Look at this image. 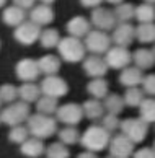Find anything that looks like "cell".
<instances>
[{
	"mask_svg": "<svg viewBox=\"0 0 155 158\" xmlns=\"http://www.w3.org/2000/svg\"><path fill=\"white\" fill-rule=\"evenodd\" d=\"M121 131L131 142L139 143L147 135V122L144 119H126L121 122Z\"/></svg>",
	"mask_w": 155,
	"mask_h": 158,
	"instance_id": "cell-6",
	"label": "cell"
},
{
	"mask_svg": "<svg viewBox=\"0 0 155 158\" xmlns=\"http://www.w3.org/2000/svg\"><path fill=\"white\" fill-rule=\"evenodd\" d=\"M39 2L44 5H51V3H54V0H39Z\"/></svg>",
	"mask_w": 155,
	"mask_h": 158,
	"instance_id": "cell-44",
	"label": "cell"
},
{
	"mask_svg": "<svg viewBox=\"0 0 155 158\" xmlns=\"http://www.w3.org/2000/svg\"><path fill=\"white\" fill-rule=\"evenodd\" d=\"M29 118V106L25 101L11 103L0 113V121L7 126H20L23 121H28Z\"/></svg>",
	"mask_w": 155,
	"mask_h": 158,
	"instance_id": "cell-4",
	"label": "cell"
},
{
	"mask_svg": "<svg viewBox=\"0 0 155 158\" xmlns=\"http://www.w3.org/2000/svg\"><path fill=\"white\" fill-rule=\"evenodd\" d=\"M88 91H90V95H93L97 99L105 98L106 91H108V83L101 78H95V80L90 81V85H88Z\"/></svg>",
	"mask_w": 155,
	"mask_h": 158,
	"instance_id": "cell-29",
	"label": "cell"
},
{
	"mask_svg": "<svg viewBox=\"0 0 155 158\" xmlns=\"http://www.w3.org/2000/svg\"><path fill=\"white\" fill-rule=\"evenodd\" d=\"M59 139L64 145H74L80 140L79 137V132L74 129V126H69V127H64L61 132H59Z\"/></svg>",
	"mask_w": 155,
	"mask_h": 158,
	"instance_id": "cell-31",
	"label": "cell"
},
{
	"mask_svg": "<svg viewBox=\"0 0 155 158\" xmlns=\"http://www.w3.org/2000/svg\"><path fill=\"white\" fill-rule=\"evenodd\" d=\"M47 158H69V148L62 142H56L46 148Z\"/></svg>",
	"mask_w": 155,
	"mask_h": 158,
	"instance_id": "cell-32",
	"label": "cell"
},
{
	"mask_svg": "<svg viewBox=\"0 0 155 158\" xmlns=\"http://www.w3.org/2000/svg\"><path fill=\"white\" fill-rule=\"evenodd\" d=\"M29 18L33 23H36L38 26H46L54 20V11L49 5H36V7L31 8V13H29Z\"/></svg>",
	"mask_w": 155,
	"mask_h": 158,
	"instance_id": "cell-15",
	"label": "cell"
},
{
	"mask_svg": "<svg viewBox=\"0 0 155 158\" xmlns=\"http://www.w3.org/2000/svg\"><path fill=\"white\" fill-rule=\"evenodd\" d=\"M153 150H155V143H153Z\"/></svg>",
	"mask_w": 155,
	"mask_h": 158,
	"instance_id": "cell-49",
	"label": "cell"
},
{
	"mask_svg": "<svg viewBox=\"0 0 155 158\" xmlns=\"http://www.w3.org/2000/svg\"><path fill=\"white\" fill-rule=\"evenodd\" d=\"M144 81V90L149 93V95H155V75H150L142 80Z\"/></svg>",
	"mask_w": 155,
	"mask_h": 158,
	"instance_id": "cell-39",
	"label": "cell"
},
{
	"mask_svg": "<svg viewBox=\"0 0 155 158\" xmlns=\"http://www.w3.org/2000/svg\"><path fill=\"white\" fill-rule=\"evenodd\" d=\"M41 70L38 65V60H33V59H23L16 64V75L18 78L26 81H34L39 77Z\"/></svg>",
	"mask_w": 155,
	"mask_h": 158,
	"instance_id": "cell-13",
	"label": "cell"
},
{
	"mask_svg": "<svg viewBox=\"0 0 155 158\" xmlns=\"http://www.w3.org/2000/svg\"><path fill=\"white\" fill-rule=\"evenodd\" d=\"M110 132L106 131L103 126H92L88 127L83 135L80 137V142L82 145L85 147L88 152H100L103 150L105 147L110 145Z\"/></svg>",
	"mask_w": 155,
	"mask_h": 158,
	"instance_id": "cell-1",
	"label": "cell"
},
{
	"mask_svg": "<svg viewBox=\"0 0 155 158\" xmlns=\"http://www.w3.org/2000/svg\"><path fill=\"white\" fill-rule=\"evenodd\" d=\"M106 2H110V3H114V5H119V3H123V0H106Z\"/></svg>",
	"mask_w": 155,
	"mask_h": 158,
	"instance_id": "cell-45",
	"label": "cell"
},
{
	"mask_svg": "<svg viewBox=\"0 0 155 158\" xmlns=\"http://www.w3.org/2000/svg\"><path fill=\"white\" fill-rule=\"evenodd\" d=\"M20 150H21V153L25 156H28V158H38V156H41L46 152L43 142H41V139H36V137L26 139L25 142L21 143Z\"/></svg>",
	"mask_w": 155,
	"mask_h": 158,
	"instance_id": "cell-19",
	"label": "cell"
},
{
	"mask_svg": "<svg viewBox=\"0 0 155 158\" xmlns=\"http://www.w3.org/2000/svg\"><path fill=\"white\" fill-rule=\"evenodd\" d=\"M132 148L134 142H131L124 134H119L110 140V152L113 158H129L132 155Z\"/></svg>",
	"mask_w": 155,
	"mask_h": 158,
	"instance_id": "cell-11",
	"label": "cell"
},
{
	"mask_svg": "<svg viewBox=\"0 0 155 158\" xmlns=\"http://www.w3.org/2000/svg\"><path fill=\"white\" fill-rule=\"evenodd\" d=\"M136 38L140 43H153L155 41V25H152V23H140L136 28Z\"/></svg>",
	"mask_w": 155,
	"mask_h": 158,
	"instance_id": "cell-24",
	"label": "cell"
},
{
	"mask_svg": "<svg viewBox=\"0 0 155 158\" xmlns=\"http://www.w3.org/2000/svg\"><path fill=\"white\" fill-rule=\"evenodd\" d=\"M28 131L36 139H47L57 131V119H52L46 114H34L28 118Z\"/></svg>",
	"mask_w": 155,
	"mask_h": 158,
	"instance_id": "cell-2",
	"label": "cell"
},
{
	"mask_svg": "<svg viewBox=\"0 0 155 158\" xmlns=\"http://www.w3.org/2000/svg\"><path fill=\"white\" fill-rule=\"evenodd\" d=\"M38 65H39V70L46 75H54L59 72L61 69V60L57 59L56 56H44L38 60Z\"/></svg>",
	"mask_w": 155,
	"mask_h": 158,
	"instance_id": "cell-21",
	"label": "cell"
},
{
	"mask_svg": "<svg viewBox=\"0 0 155 158\" xmlns=\"http://www.w3.org/2000/svg\"><path fill=\"white\" fill-rule=\"evenodd\" d=\"M134 158H155L153 148H140L134 153Z\"/></svg>",
	"mask_w": 155,
	"mask_h": 158,
	"instance_id": "cell-40",
	"label": "cell"
},
{
	"mask_svg": "<svg viewBox=\"0 0 155 158\" xmlns=\"http://www.w3.org/2000/svg\"><path fill=\"white\" fill-rule=\"evenodd\" d=\"M5 3H7V0H0V7H3Z\"/></svg>",
	"mask_w": 155,
	"mask_h": 158,
	"instance_id": "cell-47",
	"label": "cell"
},
{
	"mask_svg": "<svg viewBox=\"0 0 155 158\" xmlns=\"http://www.w3.org/2000/svg\"><path fill=\"white\" fill-rule=\"evenodd\" d=\"M108 158H113V156H108Z\"/></svg>",
	"mask_w": 155,
	"mask_h": 158,
	"instance_id": "cell-50",
	"label": "cell"
},
{
	"mask_svg": "<svg viewBox=\"0 0 155 158\" xmlns=\"http://www.w3.org/2000/svg\"><path fill=\"white\" fill-rule=\"evenodd\" d=\"M142 73H140V69L139 67H126L121 73V83L123 85H131L134 86L137 85L139 81H142Z\"/></svg>",
	"mask_w": 155,
	"mask_h": 158,
	"instance_id": "cell-25",
	"label": "cell"
},
{
	"mask_svg": "<svg viewBox=\"0 0 155 158\" xmlns=\"http://www.w3.org/2000/svg\"><path fill=\"white\" fill-rule=\"evenodd\" d=\"M136 38V28L129 23H121V25L114 26V33H113V41L121 46V48H126L132 43V39Z\"/></svg>",
	"mask_w": 155,
	"mask_h": 158,
	"instance_id": "cell-14",
	"label": "cell"
},
{
	"mask_svg": "<svg viewBox=\"0 0 155 158\" xmlns=\"http://www.w3.org/2000/svg\"><path fill=\"white\" fill-rule=\"evenodd\" d=\"M140 114L145 122H155V99H145L140 103Z\"/></svg>",
	"mask_w": 155,
	"mask_h": 158,
	"instance_id": "cell-33",
	"label": "cell"
},
{
	"mask_svg": "<svg viewBox=\"0 0 155 158\" xmlns=\"http://www.w3.org/2000/svg\"><path fill=\"white\" fill-rule=\"evenodd\" d=\"M57 49H59V54L64 60L67 62H79L85 57V44L82 43L79 38H74V36H69V38H64L59 41L57 44Z\"/></svg>",
	"mask_w": 155,
	"mask_h": 158,
	"instance_id": "cell-3",
	"label": "cell"
},
{
	"mask_svg": "<svg viewBox=\"0 0 155 158\" xmlns=\"http://www.w3.org/2000/svg\"><path fill=\"white\" fill-rule=\"evenodd\" d=\"M103 127L108 132H113V131H116L118 127H121V124H119V121H118V114L105 116V118H103Z\"/></svg>",
	"mask_w": 155,
	"mask_h": 158,
	"instance_id": "cell-38",
	"label": "cell"
},
{
	"mask_svg": "<svg viewBox=\"0 0 155 158\" xmlns=\"http://www.w3.org/2000/svg\"><path fill=\"white\" fill-rule=\"evenodd\" d=\"M124 101L127 104H131V106H139V104L144 101V93L140 90H129Z\"/></svg>",
	"mask_w": 155,
	"mask_h": 158,
	"instance_id": "cell-37",
	"label": "cell"
},
{
	"mask_svg": "<svg viewBox=\"0 0 155 158\" xmlns=\"http://www.w3.org/2000/svg\"><path fill=\"white\" fill-rule=\"evenodd\" d=\"M2 18H3V23H5V25L16 28V26H20L21 23L26 20V10L16 7V5H11V7L5 8Z\"/></svg>",
	"mask_w": 155,
	"mask_h": 158,
	"instance_id": "cell-18",
	"label": "cell"
},
{
	"mask_svg": "<svg viewBox=\"0 0 155 158\" xmlns=\"http://www.w3.org/2000/svg\"><path fill=\"white\" fill-rule=\"evenodd\" d=\"M18 96L21 98V101H25V103L38 101L39 96H41V88L38 85H34L33 81H26V83H23L18 88Z\"/></svg>",
	"mask_w": 155,
	"mask_h": 158,
	"instance_id": "cell-20",
	"label": "cell"
},
{
	"mask_svg": "<svg viewBox=\"0 0 155 158\" xmlns=\"http://www.w3.org/2000/svg\"><path fill=\"white\" fill-rule=\"evenodd\" d=\"M77 158H97V156H95L93 152H83V153H80Z\"/></svg>",
	"mask_w": 155,
	"mask_h": 158,
	"instance_id": "cell-43",
	"label": "cell"
},
{
	"mask_svg": "<svg viewBox=\"0 0 155 158\" xmlns=\"http://www.w3.org/2000/svg\"><path fill=\"white\" fill-rule=\"evenodd\" d=\"M111 44V38L105 31L93 30L85 36V49L90 51L92 54H103L108 52Z\"/></svg>",
	"mask_w": 155,
	"mask_h": 158,
	"instance_id": "cell-5",
	"label": "cell"
},
{
	"mask_svg": "<svg viewBox=\"0 0 155 158\" xmlns=\"http://www.w3.org/2000/svg\"><path fill=\"white\" fill-rule=\"evenodd\" d=\"M13 36L20 44L31 46V44L36 43L41 36V26H38L36 23H33V21H23L20 26L15 28Z\"/></svg>",
	"mask_w": 155,
	"mask_h": 158,
	"instance_id": "cell-7",
	"label": "cell"
},
{
	"mask_svg": "<svg viewBox=\"0 0 155 158\" xmlns=\"http://www.w3.org/2000/svg\"><path fill=\"white\" fill-rule=\"evenodd\" d=\"M56 118H57V121L64 122L65 126H75V124H79L83 118V109L79 104L69 103V104H64V106L57 108Z\"/></svg>",
	"mask_w": 155,
	"mask_h": 158,
	"instance_id": "cell-9",
	"label": "cell"
},
{
	"mask_svg": "<svg viewBox=\"0 0 155 158\" xmlns=\"http://www.w3.org/2000/svg\"><path fill=\"white\" fill-rule=\"evenodd\" d=\"M101 2H103V0H80V3L87 8H97L101 5Z\"/></svg>",
	"mask_w": 155,
	"mask_h": 158,
	"instance_id": "cell-42",
	"label": "cell"
},
{
	"mask_svg": "<svg viewBox=\"0 0 155 158\" xmlns=\"http://www.w3.org/2000/svg\"><path fill=\"white\" fill-rule=\"evenodd\" d=\"M16 96H18V88H15L13 85L0 86V99L3 103H13Z\"/></svg>",
	"mask_w": 155,
	"mask_h": 158,
	"instance_id": "cell-36",
	"label": "cell"
},
{
	"mask_svg": "<svg viewBox=\"0 0 155 158\" xmlns=\"http://www.w3.org/2000/svg\"><path fill=\"white\" fill-rule=\"evenodd\" d=\"M83 69H85V72L90 75V77H97L100 78L101 75L106 73V69H108V64H106L105 59H101V57H98L97 54L88 57V59L85 60V64H83Z\"/></svg>",
	"mask_w": 155,
	"mask_h": 158,
	"instance_id": "cell-16",
	"label": "cell"
},
{
	"mask_svg": "<svg viewBox=\"0 0 155 158\" xmlns=\"http://www.w3.org/2000/svg\"><path fill=\"white\" fill-rule=\"evenodd\" d=\"M105 109L110 111V114H118L123 111V106H124V101L123 98H119L118 95H110L108 98L105 99Z\"/></svg>",
	"mask_w": 155,
	"mask_h": 158,
	"instance_id": "cell-34",
	"label": "cell"
},
{
	"mask_svg": "<svg viewBox=\"0 0 155 158\" xmlns=\"http://www.w3.org/2000/svg\"><path fill=\"white\" fill-rule=\"evenodd\" d=\"M82 109H83V116H87V118H90V119H100V118H103V113H105V106L98 101V99H90V101H87L82 106Z\"/></svg>",
	"mask_w": 155,
	"mask_h": 158,
	"instance_id": "cell-23",
	"label": "cell"
},
{
	"mask_svg": "<svg viewBox=\"0 0 155 158\" xmlns=\"http://www.w3.org/2000/svg\"><path fill=\"white\" fill-rule=\"evenodd\" d=\"M36 109L39 114H46V116H51L52 113L57 111V98H52V96H39V99L36 101Z\"/></svg>",
	"mask_w": 155,
	"mask_h": 158,
	"instance_id": "cell-22",
	"label": "cell"
},
{
	"mask_svg": "<svg viewBox=\"0 0 155 158\" xmlns=\"http://www.w3.org/2000/svg\"><path fill=\"white\" fill-rule=\"evenodd\" d=\"M61 41V36H59V31L57 30H52V28H47V30L41 31V36H39V43L43 48L46 49H51V48H56Z\"/></svg>",
	"mask_w": 155,
	"mask_h": 158,
	"instance_id": "cell-26",
	"label": "cell"
},
{
	"mask_svg": "<svg viewBox=\"0 0 155 158\" xmlns=\"http://www.w3.org/2000/svg\"><path fill=\"white\" fill-rule=\"evenodd\" d=\"M134 16L140 23H152L155 20V8L152 7L150 3H142L136 8Z\"/></svg>",
	"mask_w": 155,
	"mask_h": 158,
	"instance_id": "cell-27",
	"label": "cell"
},
{
	"mask_svg": "<svg viewBox=\"0 0 155 158\" xmlns=\"http://www.w3.org/2000/svg\"><path fill=\"white\" fill-rule=\"evenodd\" d=\"M2 103H3V101H2V99H0V106H2Z\"/></svg>",
	"mask_w": 155,
	"mask_h": 158,
	"instance_id": "cell-48",
	"label": "cell"
},
{
	"mask_svg": "<svg viewBox=\"0 0 155 158\" xmlns=\"http://www.w3.org/2000/svg\"><path fill=\"white\" fill-rule=\"evenodd\" d=\"M92 25L95 28H98L100 31L114 30V26H116L114 11L101 8V7H97V8L93 10V13H92Z\"/></svg>",
	"mask_w": 155,
	"mask_h": 158,
	"instance_id": "cell-10",
	"label": "cell"
},
{
	"mask_svg": "<svg viewBox=\"0 0 155 158\" xmlns=\"http://www.w3.org/2000/svg\"><path fill=\"white\" fill-rule=\"evenodd\" d=\"M67 31L70 36L74 38H83L90 33V21L83 16H74L72 20L67 23Z\"/></svg>",
	"mask_w": 155,
	"mask_h": 158,
	"instance_id": "cell-17",
	"label": "cell"
},
{
	"mask_svg": "<svg viewBox=\"0 0 155 158\" xmlns=\"http://www.w3.org/2000/svg\"><path fill=\"white\" fill-rule=\"evenodd\" d=\"M28 135H29L28 127H23V126H13V129H11L10 134H8V139H10V142L20 143V145H21V143L28 139Z\"/></svg>",
	"mask_w": 155,
	"mask_h": 158,
	"instance_id": "cell-35",
	"label": "cell"
},
{
	"mask_svg": "<svg viewBox=\"0 0 155 158\" xmlns=\"http://www.w3.org/2000/svg\"><path fill=\"white\" fill-rule=\"evenodd\" d=\"M144 2H145V3H150V5H152V3H155V0H144Z\"/></svg>",
	"mask_w": 155,
	"mask_h": 158,
	"instance_id": "cell-46",
	"label": "cell"
},
{
	"mask_svg": "<svg viewBox=\"0 0 155 158\" xmlns=\"http://www.w3.org/2000/svg\"><path fill=\"white\" fill-rule=\"evenodd\" d=\"M106 64L108 67L113 69H126L131 62V54L127 52L126 48H121V46H116L113 49H108L106 52Z\"/></svg>",
	"mask_w": 155,
	"mask_h": 158,
	"instance_id": "cell-12",
	"label": "cell"
},
{
	"mask_svg": "<svg viewBox=\"0 0 155 158\" xmlns=\"http://www.w3.org/2000/svg\"><path fill=\"white\" fill-rule=\"evenodd\" d=\"M134 60H136V64H137L139 69H150L153 65V62H155V56L152 54L150 51L140 49V51L136 52Z\"/></svg>",
	"mask_w": 155,
	"mask_h": 158,
	"instance_id": "cell-28",
	"label": "cell"
},
{
	"mask_svg": "<svg viewBox=\"0 0 155 158\" xmlns=\"http://www.w3.org/2000/svg\"><path fill=\"white\" fill-rule=\"evenodd\" d=\"M134 13H136V8H134L131 3H119L118 8L114 10L116 20L123 21V23H127V21L134 16Z\"/></svg>",
	"mask_w": 155,
	"mask_h": 158,
	"instance_id": "cell-30",
	"label": "cell"
},
{
	"mask_svg": "<svg viewBox=\"0 0 155 158\" xmlns=\"http://www.w3.org/2000/svg\"><path fill=\"white\" fill-rule=\"evenodd\" d=\"M39 88H41V93L46 95V96L61 98V96H64L65 93H67L69 86H67V83H65L62 78L56 77V75H47V77L41 81Z\"/></svg>",
	"mask_w": 155,
	"mask_h": 158,
	"instance_id": "cell-8",
	"label": "cell"
},
{
	"mask_svg": "<svg viewBox=\"0 0 155 158\" xmlns=\"http://www.w3.org/2000/svg\"><path fill=\"white\" fill-rule=\"evenodd\" d=\"M34 3H36V0H13V5H16V7H20L23 10L33 8Z\"/></svg>",
	"mask_w": 155,
	"mask_h": 158,
	"instance_id": "cell-41",
	"label": "cell"
}]
</instances>
